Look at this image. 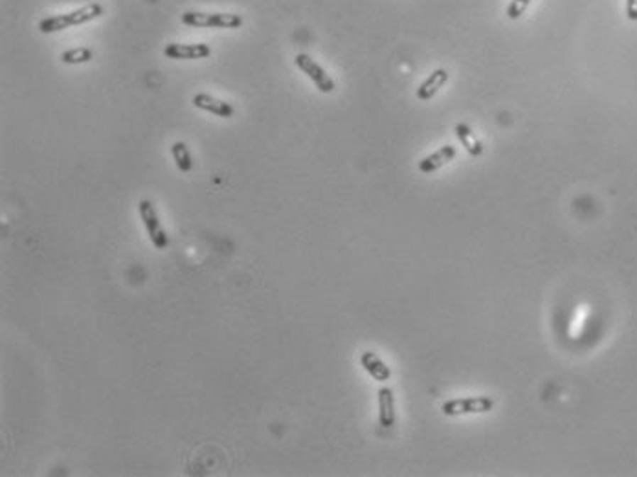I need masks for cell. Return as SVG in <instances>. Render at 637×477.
<instances>
[{"label":"cell","mask_w":637,"mask_h":477,"mask_svg":"<svg viewBox=\"0 0 637 477\" xmlns=\"http://www.w3.org/2000/svg\"><path fill=\"white\" fill-rule=\"evenodd\" d=\"M102 13H103L102 6L89 4V6H85V8L70 11V13L55 15V17H48V18H45V21H40L39 30L43 31V33H55V31L67 30V28L80 26V24L89 23V21L99 17Z\"/></svg>","instance_id":"obj_1"},{"label":"cell","mask_w":637,"mask_h":477,"mask_svg":"<svg viewBox=\"0 0 637 477\" xmlns=\"http://www.w3.org/2000/svg\"><path fill=\"white\" fill-rule=\"evenodd\" d=\"M182 23L195 28H239L243 26V17L237 13H202V11H186L182 15Z\"/></svg>","instance_id":"obj_2"},{"label":"cell","mask_w":637,"mask_h":477,"mask_svg":"<svg viewBox=\"0 0 637 477\" xmlns=\"http://www.w3.org/2000/svg\"><path fill=\"white\" fill-rule=\"evenodd\" d=\"M138 212H140V216H142L143 226H146L147 235H149L153 246H155L156 250H165L169 244V237L168 234H165L164 228H162V224H160V219L158 215H156V209L155 206H153V202H151V200H140V204H138Z\"/></svg>","instance_id":"obj_3"},{"label":"cell","mask_w":637,"mask_h":477,"mask_svg":"<svg viewBox=\"0 0 637 477\" xmlns=\"http://www.w3.org/2000/svg\"><path fill=\"white\" fill-rule=\"evenodd\" d=\"M294 62H296V67L300 68V70L303 72V74H305L307 77L312 81V83L316 84V89H318L320 92H323V94L334 92L337 84H334V81H332L331 75L323 70V68L320 67L315 59H310L309 55H305V53H298L296 59H294Z\"/></svg>","instance_id":"obj_4"},{"label":"cell","mask_w":637,"mask_h":477,"mask_svg":"<svg viewBox=\"0 0 637 477\" xmlns=\"http://www.w3.org/2000/svg\"><path fill=\"white\" fill-rule=\"evenodd\" d=\"M494 407V400L489 397L454 398L442 404V413L448 417L465 415V413H487Z\"/></svg>","instance_id":"obj_5"},{"label":"cell","mask_w":637,"mask_h":477,"mask_svg":"<svg viewBox=\"0 0 637 477\" xmlns=\"http://www.w3.org/2000/svg\"><path fill=\"white\" fill-rule=\"evenodd\" d=\"M164 55L175 61H193V59H206L212 55V48L208 45H178L173 43L164 48Z\"/></svg>","instance_id":"obj_6"},{"label":"cell","mask_w":637,"mask_h":477,"mask_svg":"<svg viewBox=\"0 0 637 477\" xmlns=\"http://www.w3.org/2000/svg\"><path fill=\"white\" fill-rule=\"evenodd\" d=\"M193 105L197 109H200V111L212 112V114L219 116V118H232L235 112L230 103L217 99V97L209 96V94H197V96H193Z\"/></svg>","instance_id":"obj_7"},{"label":"cell","mask_w":637,"mask_h":477,"mask_svg":"<svg viewBox=\"0 0 637 477\" xmlns=\"http://www.w3.org/2000/svg\"><path fill=\"white\" fill-rule=\"evenodd\" d=\"M360 363H362V367L366 369V373H368L371 378H375L376 382H388L391 378V369L386 366V363L382 362V358L376 356L373 351L362 353Z\"/></svg>","instance_id":"obj_8"},{"label":"cell","mask_w":637,"mask_h":477,"mask_svg":"<svg viewBox=\"0 0 637 477\" xmlns=\"http://www.w3.org/2000/svg\"><path fill=\"white\" fill-rule=\"evenodd\" d=\"M454 156H456V147L452 146L441 147L439 150H435V153H432L430 156H426L425 160H420L419 171L426 172V175L437 171V169H441L442 165H447L448 162H452Z\"/></svg>","instance_id":"obj_9"},{"label":"cell","mask_w":637,"mask_h":477,"mask_svg":"<svg viewBox=\"0 0 637 477\" xmlns=\"http://www.w3.org/2000/svg\"><path fill=\"white\" fill-rule=\"evenodd\" d=\"M379 420L382 428L395 424V397L390 388H381L379 391Z\"/></svg>","instance_id":"obj_10"},{"label":"cell","mask_w":637,"mask_h":477,"mask_svg":"<svg viewBox=\"0 0 637 477\" xmlns=\"http://www.w3.org/2000/svg\"><path fill=\"white\" fill-rule=\"evenodd\" d=\"M447 81H448V72L439 68V70H435L434 74H430L428 80L417 89V97H419L420 102H428V99H432V97L437 94V90L441 89Z\"/></svg>","instance_id":"obj_11"},{"label":"cell","mask_w":637,"mask_h":477,"mask_svg":"<svg viewBox=\"0 0 637 477\" xmlns=\"http://www.w3.org/2000/svg\"><path fill=\"white\" fill-rule=\"evenodd\" d=\"M456 134H457V138H459V142L463 143V147H465L467 153H469L470 156H481L483 146L478 142V140H476V138H474V134H472V131L469 128V125L457 124Z\"/></svg>","instance_id":"obj_12"},{"label":"cell","mask_w":637,"mask_h":477,"mask_svg":"<svg viewBox=\"0 0 637 477\" xmlns=\"http://www.w3.org/2000/svg\"><path fill=\"white\" fill-rule=\"evenodd\" d=\"M171 155L177 162V168L180 169L182 172H190L193 169V160H191L190 150H187V146L184 142H175L171 147Z\"/></svg>","instance_id":"obj_13"},{"label":"cell","mask_w":637,"mask_h":477,"mask_svg":"<svg viewBox=\"0 0 637 477\" xmlns=\"http://www.w3.org/2000/svg\"><path fill=\"white\" fill-rule=\"evenodd\" d=\"M92 55L94 53L90 48H74L62 53L61 61L67 65H80V62H89Z\"/></svg>","instance_id":"obj_14"},{"label":"cell","mask_w":637,"mask_h":477,"mask_svg":"<svg viewBox=\"0 0 637 477\" xmlns=\"http://www.w3.org/2000/svg\"><path fill=\"white\" fill-rule=\"evenodd\" d=\"M531 2L533 0H513V2L509 4V8H507V15H509V18L516 21V18L522 17Z\"/></svg>","instance_id":"obj_15"},{"label":"cell","mask_w":637,"mask_h":477,"mask_svg":"<svg viewBox=\"0 0 637 477\" xmlns=\"http://www.w3.org/2000/svg\"><path fill=\"white\" fill-rule=\"evenodd\" d=\"M626 17L633 23L637 21V0H626Z\"/></svg>","instance_id":"obj_16"}]
</instances>
